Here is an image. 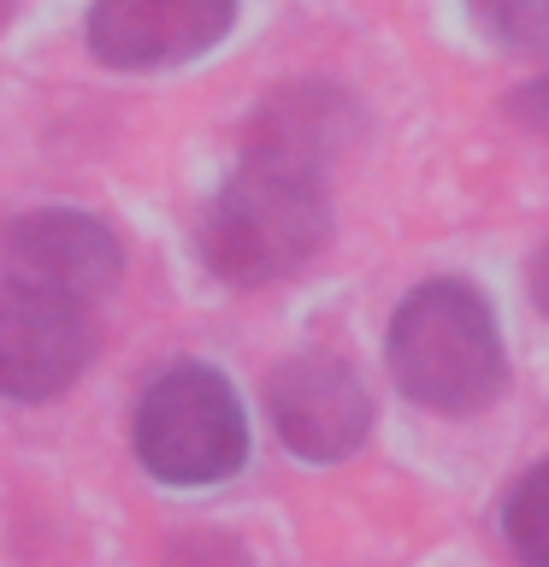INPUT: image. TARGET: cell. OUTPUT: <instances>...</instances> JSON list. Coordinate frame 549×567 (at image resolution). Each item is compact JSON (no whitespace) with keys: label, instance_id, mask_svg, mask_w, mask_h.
I'll return each mask as SVG.
<instances>
[{"label":"cell","instance_id":"6da1fadb","mask_svg":"<svg viewBox=\"0 0 549 567\" xmlns=\"http://www.w3.org/2000/svg\"><path fill=\"white\" fill-rule=\"evenodd\" d=\"M331 237L325 172L272 154H242L201 219V255L225 284H278L301 272Z\"/></svg>","mask_w":549,"mask_h":567},{"label":"cell","instance_id":"7a4b0ae2","mask_svg":"<svg viewBox=\"0 0 549 567\" xmlns=\"http://www.w3.org/2000/svg\"><path fill=\"white\" fill-rule=\"evenodd\" d=\"M390 379L432 414H478L503 396L508 354L490 301L467 278H432L390 313Z\"/></svg>","mask_w":549,"mask_h":567},{"label":"cell","instance_id":"3957f363","mask_svg":"<svg viewBox=\"0 0 549 567\" xmlns=\"http://www.w3.org/2000/svg\"><path fill=\"white\" fill-rule=\"evenodd\" d=\"M131 443L142 473L159 485L195 491L242 473L248 461V414L219 367L177 361L136 396Z\"/></svg>","mask_w":549,"mask_h":567},{"label":"cell","instance_id":"277c9868","mask_svg":"<svg viewBox=\"0 0 549 567\" xmlns=\"http://www.w3.org/2000/svg\"><path fill=\"white\" fill-rule=\"evenodd\" d=\"M124 278L118 230L77 207H35L0 225V284L89 308Z\"/></svg>","mask_w":549,"mask_h":567},{"label":"cell","instance_id":"5b68a950","mask_svg":"<svg viewBox=\"0 0 549 567\" xmlns=\"http://www.w3.org/2000/svg\"><path fill=\"white\" fill-rule=\"evenodd\" d=\"M266 414L290 455L301 461H349L372 432V396L343 354H290L266 384Z\"/></svg>","mask_w":549,"mask_h":567},{"label":"cell","instance_id":"8992f818","mask_svg":"<svg viewBox=\"0 0 549 567\" xmlns=\"http://www.w3.org/2000/svg\"><path fill=\"white\" fill-rule=\"evenodd\" d=\"M95 349L101 331L89 308L0 284V396L7 402L65 396L95 361Z\"/></svg>","mask_w":549,"mask_h":567},{"label":"cell","instance_id":"52a82bcc","mask_svg":"<svg viewBox=\"0 0 549 567\" xmlns=\"http://www.w3.org/2000/svg\"><path fill=\"white\" fill-rule=\"evenodd\" d=\"M237 24V0H95L83 42L113 71H159L201 60Z\"/></svg>","mask_w":549,"mask_h":567},{"label":"cell","instance_id":"ba28073f","mask_svg":"<svg viewBox=\"0 0 549 567\" xmlns=\"http://www.w3.org/2000/svg\"><path fill=\"white\" fill-rule=\"evenodd\" d=\"M361 136V106L336 83H283L272 89L242 131V154H272L296 159V166L325 172L349 142Z\"/></svg>","mask_w":549,"mask_h":567},{"label":"cell","instance_id":"9c48e42d","mask_svg":"<svg viewBox=\"0 0 549 567\" xmlns=\"http://www.w3.org/2000/svg\"><path fill=\"white\" fill-rule=\"evenodd\" d=\"M503 532L526 567H549V461L531 467L503 503Z\"/></svg>","mask_w":549,"mask_h":567},{"label":"cell","instance_id":"30bf717a","mask_svg":"<svg viewBox=\"0 0 549 567\" xmlns=\"http://www.w3.org/2000/svg\"><path fill=\"white\" fill-rule=\"evenodd\" d=\"M467 12L496 48L549 60V0H467Z\"/></svg>","mask_w":549,"mask_h":567},{"label":"cell","instance_id":"8fae6325","mask_svg":"<svg viewBox=\"0 0 549 567\" xmlns=\"http://www.w3.org/2000/svg\"><path fill=\"white\" fill-rule=\"evenodd\" d=\"M508 118L526 124L531 136H549V78H531L508 95Z\"/></svg>","mask_w":549,"mask_h":567},{"label":"cell","instance_id":"7c38bea8","mask_svg":"<svg viewBox=\"0 0 549 567\" xmlns=\"http://www.w3.org/2000/svg\"><path fill=\"white\" fill-rule=\"evenodd\" d=\"M172 567H248V556L225 538H189L172 549Z\"/></svg>","mask_w":549,"mask_h":567},{"label":"cell","instance_id":"4fadbf2b","mask_svg":"<svg viewBox=\"0 0 549 567\" xmlns=\"http://www.w3.org/2000/svg\"><path fill=\"white\" fill-rule=\"evenodd\" d=\"M531 301H538V308L549 313V243L538 248V255H531Z\"/></svg>","mask_w":549,"mask_h":567},{"label":"cell","instance_id":"5bb4252c","mask_svg":"<svg viewBox=\"0 0 549 567\" xmlns=\"http://www.w3.org/2000/svg\"><path fill=\"white\" fill-rule=\"evenodd\" d=\"M7 18H12V0H0V24H7Z\"/></svg>","mask_w":549,"mask_h":567}]
</instances>
